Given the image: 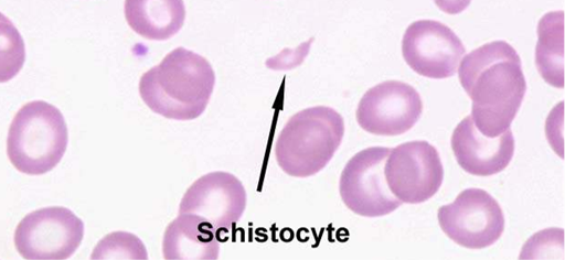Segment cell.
Masks as SVG:
<instances>
[{"mask_svg": "<svg viewBox=\"0 0 565 260\" xmlns=\"http://www.w3.org/2000/svg\"><path fill=\"white\" fill-rule=\"evenodd\" d=\"M535 64L543 79L558 88L564 86V12H548L537 25Z\"/></svg>", "mask_w": 565, "mask_h": 260, "instance_id": "cell-15", "label": "cell"}, {"mask_svg": "<svg viewBox=\"0 0 565 260\" xmlns=\"http://www.w3.org/2000/svg\"><path fill=\"white\" fill-rule=\"evenodd\" d=\"M451 148L462 170L472 175L489 176L509 165L514 153V137L508 129L489 138L478 130L471 116H467L452 132Z\"/></svg>", "mask_w": 565, "mask_h": 260, "instance_id": "cell-12", "label": "cell"}, {"mask_svg": "<svg viewBox=\"0 0 565 260\" xmlns=\"http://www.w3.org/2000/svg\"><path fill=\"white\" fill-rule=\"evenodd\" d=\"M93 260H146L148 253L145 243L135 234L114 231L102 238L95 246Z\"/></svg>", "mask_w": 565, "mask_h": 260, "instance_id": "cell-16", "label": "cell"}, {"mask_svg": "<svg viewBox=\"0 0 565 260\" xmlns=\"http://www.w3.org/2000/svg\"><path fill=\"white\" fill-rule=\"evenodd\" d=\"M441 230L457 245L481 249L493 245L504 229L499 203L486 191L470 187L438 209Z\"/></svg>", "mask_w": 565, "mask_h": 260, "instance_id": "cell-7", "label": "cell"}, {"mask_svg": "<svg viewBox=\"0 0 565 260\" xmlns=\"http://www.w3.org/2000/svg\"><path fill=\"white\" fill-rule=\"evenodd\" d=\"M391 149L371 147L359 151L345 164L339 192L345 206L363 217H380L402 205L390 189L384 166Z\"/></svg>", "mask_w": 565, "mask_h": 260, "instance_id": "cell-6", "label": "cell"}, {"mask_svg": "<svg viewBox=\"0 0 565 260\" xmlns=\"http://www.w3.org/2000/svg\"><path fill=\"white\" fill-rule=\"evenodd\" d=\"M312 40L313 39H310L309 41L300 44L295 50L285 48L276 56L269 58L266 62V65L270 69L275 71H286L298 66L302 63L303 58L308 54Z\"/></svg>", "mask_w": 565, "mask_h": 260, "instance_id": "cell-18", "label": "cell"}, {"mask_svg": "<svg viewBox=\"0 0 565 260\" xmlns=\"http://www.w3.org/2000/svg\"><path fill=\"white\" fill-rule=\"evenodd\" d=\"M423 111L418 91L401 80H385L367 89L359 101L356 121L369 133L398 136L411 130Z\"/></svg>", "mask_w": 565, "mask_h": 260, "instance_id": "cell-9", "label": "cell"}, {"mask_svg": "<svg viewBox=\"0 0 565 260\" xmlns=\"http://www.w3.org/2000/svg\"><path fill=\"white\" fill-rule=\"evenodd\" d=\"M124 10L128 25L138 35L153 41L175 35L185 19L181 0H128Z\"/></svg>", "mask_w": 565, "mask_h": 260, "instance_id": "cell-14", "label": "cell"}, {"mask_svg": "<svg viewBox=\"0 0 565 260\" xmlns=\"http://www.w3.org/2000/svg\"><path fill=\"white\" fill-rule=\"evenodd\" d=\"M1 53L8 51V55L1 59V82L11 79L22 67L24 62V45L19 31L10 20L4 23L1 14Z\"/></svg>", "mask_w": 565, "mask_h": 260, "instance_id": "cell-17", "label": "cell"}, {"mask_svg": "<svg viewBox=\"0 0 565 260\" xmlns=\"http://www.w3.org/2000/svg\"><path fill=\"white\" fill-rule=\"evenodd\" d=\"M247 195L232 173L215 171L199 177L186 189L179 214L190 213L207 221L218 232L228 231L243 216Z\"/></svg>", "mask_w": 565, "mask_h": 260, "instance_id": "cell-11", "label": "cell"}, {"mask_svg": "<svg viewBox=\"0 0 565 260\" xmlns=\"http://www.w3.org/2000/svg\"><path fill=\"white\" fill-rule=\"evenodd\" d=\"M384 174L391 192L403 203L419 204L441 186L444 167L437 149L424 140L391 149Z\"/></svg>", "mask_w": 565, "mask_h": 260, "instance_id": "cell-8", "label": "cell"}, {"mask_svg": "<svg viewBox=\"0 0 565 260\" xmlns=\"http://www.w3.org/2000/svg\"><path fill=\"white\" fill-rule=\"evenodd\" d=\"M344 136L342 116L333 108L315 106L291 116L275 143V158L288 175L308 177L332 159Z\"/></svg>", "mask_w": 565, "mask_h": 260, "instance_id": "cell-3", "label": "cell"}, {"mask_svg": "<svg viewBox=\"0 0 565 260\" xmlns=\"http://www.w3.org/2000/svg\"><path fill=\"white\" fill-rule=\"evenodd\" d=\"M84 236V223L71 209L50 206L26 214L14 230V246L29 260H65Z\"/></svg>", "mask_w": 565, "mask_h": 260, "instance_id": "cell-5", "label": "cell"}, {"mask_svg": "<svg viewBox=\"0 0 565 260\" xmlns=\"http://www.w3.org/2000/svg\"><path fill=\"white\" fill-rule=\"evenodd\" d=\"M67 143V126L60 109L33 100L23 105L11 121L7 154L19 172L42 175L60 163Z\"/></svg>", "mask_w": 565, "mask_h": 260, "instance_id": "cell-4", "label": "cell"}, {"mask_svg": "<svg viewBox=\"0 0 565 260\" xmlns=\"http://www.w3.org/2000/svg\"><path fill=\"white\" fill-rule=\"evenodd\" d=\"M466 48L457 34L436 20H417L409 24L402 40L406 64L428 78L454 76Z\"/></svg>", "mask_w": 565, "mask_h": 260, "instance_id": "cell-10", "label": "cell"}, {"mask_svg": "<svg viewBox=\"0 0 565 260\" xmlns=\"http://www.w3.org/2000/svg\"><path fill=\"white\" fill-rule=\"evenodd\" d=\"M215 73L202 55L179 46L139 79V94L154 113L185 121L200 117L212 96Z\"/></svg>", "mask_w": 565, "mask_h": 260, "instance_id": "cell-2", "label": "cell"}, {"mask_svg": "<svg viewBox=\"0 0 565 260\" xmlns=\"http://www.w3.org/2000/svg\"><path fill=\"white\" fill-rule=\"evenodd\" d=\"M459 80L472 101L471 119L478 130L498 137L515 118L526 91L521 58L505 41H494L467 54Z\"/></svg>", "mask_w": 565, "mask_h": 260, "instance_id": "cell-1", "label": "cell"}, {"mask_svg": "<svg viewBox=\"0 0 565 260\" xmlns=\"http://www.w3.org/2000/svg\"><path fill=\"white\" fill-rule=\"evenodd\" d=\"M216 230L201 217L179 214L166 228L162 253L166 260H216L220 242Z\"/></svg>", "mask_w": 565, "mask_h": 260, "instance_id": "cell-13", "label": "cell"}]
</instances>
